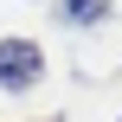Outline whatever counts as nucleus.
I'll return each instance as SVG.
<instances>
[{"label": "nucleus", "mask_w": 122, "mask_h": 122, "mask_svg": "<svg viewBox=\"0 0 122 122\" xmlns=\"http://www.w3.org/2000/svg\"><path fill=\"white\" fill-rule=\"evenodd\" d=\"M32 84H39V45L0 39V90H32Z\"/></svg>", "instance_id": "1"}, {"label": "nucleus", "mask_w": 122, "mask_h": 122, "mask_svg": "<svg viewBox=\"0 0 122 122\" xmlns=\"http://www.w3.org/2000/svg\"><path fill=\"white\" fill-rule=\"evenodd\" d=\"M58 13H64L71 26H97V19L109 13V0H58Z\"/></svg>", "instance_id": "2"}]
</instances>
